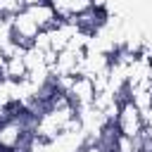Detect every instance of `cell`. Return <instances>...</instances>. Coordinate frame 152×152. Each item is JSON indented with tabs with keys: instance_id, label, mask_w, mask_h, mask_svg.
Returning <instances> with one entry per match:
<instances>
[{
	"instance_id": "1",
	"label": "cell",
	"mask_w": 152,
	"mask_h": 152,
	"mask_svg": "<svg viewBox=\"0 0 152 152\" xmlns=\"http://www.w3.org/2000/svg\"><path fill=\"white\" fill-rule=\"evenodd\" d=\"M114 126H116V131H119L121 135H126V138H142V133H145L142 112H140L131 100H124V102L119 104Z\"/></svg>"
},
{
	"instance_id": "2",
	"label": "cell",
	"mask_w": 152,
	"mask_h": 152,
	"mask_svg": "<svg viewBox=\"0 0 152 152\" xmlns=\"http://www.w3.org/2000/svg\"><path fill=\"white\" fill-rule=\"evenodd\" d=\"M10 31H12V40L21 48H31L33 40L38 38V33H40L38 24L26 12H19L14 19H10Z\"/></svg>"
},
{
	"instance_id": "3",
	"label": "cell",
	"mask_w": 152,
	"mask_h": 152,
	"mask_svg": "<svg viewBox=\"0 0 152 152\" xmlns=\"http://www.w3.org/2000/svg\"><path fill=\"white\" fill-rule=\"evenodd\" d=\"M57 14L59 21H71L74 17L83 14L86 10H90L95 5V0H48Z\"/></svg>"
},
{
	"instance_id": "4",
	"label": "cell",
	"mask_w": 152,
	"mask_h": 152,
	"mask_svg": "<svg viewBox=\"0 0 152 152\" xmlns=\"http://www.w3.org/2000/svg\"><path fill=\"white\" fill-rule=\"evenodd\" d=\"M26 10V2L24 0H0V19H14L19 12Z\"/></svg>"
}]
</instances>
